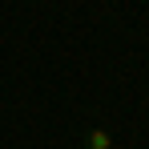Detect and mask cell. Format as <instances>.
<instances>
[{
	"label": "cell",
	"instance_id": "1",
	"mask_svg": "<svg viewBox=\"0 0 149 149\" xmlns=\"http://www.w3.org/2000/svg\"><path fill=\"white\" fill-rule=\"evenodd\" d=\"M85 149H113V137H109V129H85Z\"/></svg>",
	"mask_w": 149,
	"mask_h": 149
}]
</instances>
